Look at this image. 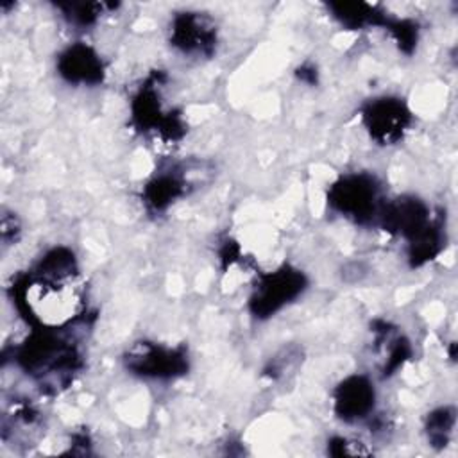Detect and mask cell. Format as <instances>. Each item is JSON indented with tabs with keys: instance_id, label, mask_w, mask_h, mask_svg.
<instances>
[{
	"instance_id": "obj_1",
	"label": "cell",
	"mask_w": 458,
	"mask_h": 458,
	"mask_svg": "<svg viewBox=\"0 0 458 458\" xmlns=\"http://www.w3.org/2000/svg\"><path fill=\"white\" fill-rule=\"evenodd\" d=\"M20 315L34 329L64 331L86 313V286L72 249H48L32 268L20 274L11 286Z\"/></svg>"
},
{
	"instance_id": "obj_2",
	"label": "cell",
	"mask_w": 458,
	"mask_h": 458,
	"mask_svg": "<svg viewBox=\"0 0 458 458\" xmlns=\"http://www.w3.org/2000/svg\"><path fill=\"white\" fill-rule=\"evenodd\" d=\"M16 363L43 388L57 392L64 388L81 369L79 349L59 336V331L32 329L14 351Z\"/></svg>"
},
{
	"instance_id": "obj_3",
	"label": "cell",
	"mask_w": 458,
	"mask_h": 458,
	"mask_svg": "<svg viewBox=\"0 0 458 458\" xmlns=\"http://www.w3.org/2000/svg\"><path fill=\"white\" fill-rule=\"evenodd\" d=\"M327 206L354 224L377 220L383 206L381 184L374 174L349 172L327 188Z\"/></svg>"
},
{
	"instance_id": "obj_4",
	"label": "cell",
	"mask_w": 458,
	"mask_h": 458,
	"mask_svg": "<svg viewBox=\"0 0 458 458\" xmlns=\"http://www.w3.org/2000/svg\"><path fill=\"white\" fill-rule=\"evenodd\" d=\"M306 288L308 277L302 270L292 265H281L272 272L259 274L249 297V311L259 320L270 318L284 306L299 299Z\"/></svg>"
},
{
	"instance_id": "obj_5",
	"label": "cell",
	"mask_w": 458,
	"mask_h": 458,
	"mask_svg": "<svg viewBox=\"0 0 458 458\" xmlns=\"http://www.w3.org/2000/svg\"><path fill=\"white\" fill-rule=\"evenodd\" d=\"M125 369L143 379H175L186 374L190 358L184 347L141 340L129 347L123 356Z\"/></svg>"
},
{
	"instance_id": "obj_6",
	"label": "cell",
	"mask_w": 458,
	"mask_h": 458,
	"mask_svg": "<svg viewBox=\"0 0 458 458\" xmlns=\"http://www.w3.org/2000/svg\"><path fill=\"white\" fill-rule=\"evenodd\" d=\"M360 118L372 141L377 145H395L404 138L413 116L403 98L383 95L369 100L361 107Z\"/></svg>"
},
{
	"instance_id": "obj_7",
	"label": "cell",
	"mask_w": 458,
	"mask_h": 458,
	"mask_svg": "<svg viewBox=\"0 0 458 458\" xmlns=\"http://www.w3.org/2000/svg\"><path fill=\"white\" fill-rule=\"evenodd\" d=\"M131 114L132 123L143 132H159L166 140H177L184 132L181 114L163 107L154 81L136 93L131 104Z\"/></svg>"
},
{
	"instance_id": "obj_8",
	"label": "cell",
	"mask_w": 458,
	"mask_h": 458,
	"mask_svg": "<svg viewBox=\"0 0 458 458\" xmlns=\"http://www.w3.org/2000/svg\"><path fill=\"white\" fill-rule=\"evenodd\" d=\"M216 27L202 13H177L170 23V45L186 55L209 57L216 50Z\"/></svg>"
},
{
	"instance_id": "obj_9",
	"label": "cell",
	"mask_w": 458,
	"mask_h": 458,
	"mask_svg": "<svg viewBox=\"0 0 458 458\" xmlns=\"http://www.w3.org/2000/svg\"><path fill=\"white\" fill-rule=\"evenodd\" d=\"M377 222L386 233L403 236L411 242L435 220L431 218L429 208L424 200L406 195L390 202H383Z\"/></svg>"
},
{
	"instance_id": "obj_10",
	"label": "cell",
	"mask_w": 458,
	"mask_h": 458,
	"mask_svg": "<svg viewBox=\"0 0 458 458\" xmlns=\"http://www.w3.org/2000/svg\"><path fill=\"white\" fill-rule=\"evenodd\" d=\"M376 406V388L363 374L342 379L333 390V410L344 422H360L372 415Z\"/></svg>"
},
{
	"instance_id": "obj_11",
	"label": "cell",
	"mask_w": 458,
	"mask_h": 458,
	"mask_svg": "<svg viewBox=\"0 0 458 458\" xmlns=\"http://www.w3.org/2000/svg\"><path fill=\"white\" fill-rule=\"evenodd\" d=\"M63 81L73 86H98L106 79V64L98 52L79 41L66 47L55 63Z\"/></svg>"
},
{
	"instance_id": "obj_12",
	"label": "cell",
	"mask_w": 458,
	"mask_h": 458,
	"mask_svg": "<svg viewBox=\"0 0 458 458\" xmlns=\"http://www.w3.org/2000/svg\"><path fill=\"white\" fill-rule=\"evenodd\" d=\"M186 182L181 175L174 172H163L154 175L141 191L143 204L152 213H161L168 209L177 199L186 193Z\"/></svg>"
},
{
	"instance_id": "obj_13",
	"label": "cell",
	"mask_w": 458,
	"mask_h": 458,
	"mask_svg": "<svg viewBox=\"0 0 458 458\" xmlns=\"http://www.w3.org/2000/svg\"><path fill=\"white\" fill-rule=\"evenodd\" d=\"M327 9L331 11V16L349 30H360L367 27H379L386 23L388 18L381 11H377L374 5L365 2H333L327 4Z\"/></svg>"
},
{
	"instance_id": "obj_14",
	"label": "cell",
	"mask_w": 458,
	"mask_h": 458,
	"mask_svg": "<svg viewBox=\"0 0 458 458\" xmlns=\"http://www.w3.org/2000/svg\"><path fill=\"white\" fill-rule=\"evenodd\" d=\"M456 424V411L453 406H440L426 417V437L431 447L444 449L449 444Z\"/></svg>"
},
{
	"instance_id": "obj_15",
	"label": "cell",
	"mask_w": 458,
	"mask_h": 458,
	"mask_svg": "<svg viewBox=\"0 0 458 458\" xmlns=\"http://www.w3.org/2000/svg\"><path fill=\"white\" fill-rule=\"evenodd\" d=\"M55 7L63 13V16L75 27H81V29H86L89 25H93L104 5L102 4H97V2H68V4H55Z\"/></svg>"
},
{
	"instance_id": "obj_16",
	"label": "cell",
	"mask_w": 458,
	"mask_h": 458,
	"mask_svg": "<svg viewBox=\"0 0 458 458\" xmlns=\"http://www.w3.org/2000/svg\"><path fill=\"white\" fill-rule=\"evenodd\" d=\"M386 30L392 34L395 43L404 54H411L417 39H419V29L417 23L411 20H386L385 23Z\"/></svg>"
},
{
	"instance_id": "obj_17",
	"label": "cell",
	"mask_w": 458,
	"mask_h": 458,
	"mask_svg": "<svg viewBox=\"0 0 458 458\" xmlns=\"http://www.w3.org/2000/svg\"><path fill=\"white\" fill-rule=\"evenodd\" d=\"M308 75H310V84H315V81H317V70H315L313 66H310V68L302 66V68L299 70V77H301V81L308 82Z\"/></svg>"
}]
</instances>
